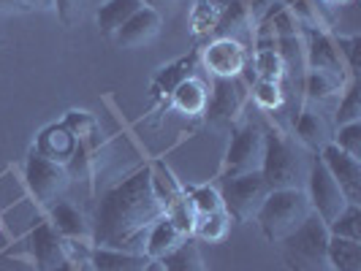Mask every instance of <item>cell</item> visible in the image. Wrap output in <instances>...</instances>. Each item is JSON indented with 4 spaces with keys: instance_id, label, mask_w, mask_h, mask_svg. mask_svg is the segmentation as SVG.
I'll list each match as a JSON object with an SVG mask.
<instances>
[{
    "instance_id": "37",
    "label": "cell",
    "mask_w": 361,
    "mask_h": 271,
    "mask_svg": "<svg viewBox=\"0 0 361 271\" xmlns=\"http://www.w3.org/2000/svg\"><path fill=\"white\" fill-rule=\"evenodd\" d=\"M331 144L343 149L345 155L361 160V122H348L331 133Z\"/></svg>"
},
{
    "instance_id": "45",
    "label": "cell",
    "mask_w": 361,
    "mask_h": 271,
    "mask_svg": "<svg viewBox=\"0 0 361 271\" xmlns=\"http://www.w3.org/2000/svg\"><path fill=\"white\" fill-rule=\"evenodd\" d=\"M324 6H348V3H353V0H321Z\"/></svg>"
},
{
    "instance_id": "24",
    "label": "cell",
    "mask_w": 361,
    "mask_h": 271,
    "mask_svg": "<svg viewBox=\"0 0 361 271\" xmlns=\"http://www.w3.org/2000/svg\"><path fill=\"white\" fill-rule=\"evenodd\" d=\"M149 177H152V190H155V198L161 201L163 212L169 215L182 198H185V187L174 179V174L163 165V163H155L149 168Z\"/></svg>"
},
{
    "instance_id": "21",
    "label": "cell",
    "mask_w": 361,
    "mask_h": 271,
    "mask_svg": "<svg viewBox=\"0 0 361 271\" xmlns=\"http://www.w3.org/2000/svg\"><path fill=\"white\" fill-rule=\"evenodd\" d=\"M139 8H142V0H106V3L98 8V14H95V25H98L101 36L114 38L117 30H120Z\"/></svg>"
},
{
    "instance_id": "11",
    "label": "cell",
    "mask_w": 361,
    "mask_h": 271,
    "mask_svg": "<svg viewBox=\"0 0 361 271\" xmlns=\"http://www.w3.org/2000/svg\"><path fill=\"white\" fill-rule=\"evenodd\" d=\"M318 158L326 165V171L331 174V179L340 184L345 201L361 206V160L345 155L343 149H337L334 144H326L318 152Z\"/></svg>"
},
{
    "instance_id": "22",
    "label": "cell",
    "mask_w": 361,
    "mask_h": 271,
    "mask_svg": "<svg viewBox=\"0 0 361 271\" xmlns=\"http://www.w3.org/2000/svg\"><path fill=\"white\" fill-rule=\"evenodd\" d=\"M255 30H264V33H269L271 38H293V36H302V25H299V19L293 17V11H290L288 6H283L280 0L277 3H271L269 11L264 14V19L258 22V27Z\"/></svg>"
},
{
    "instance_id": "16",
    "label": "cell",
    "mask_w": 361,
    "mask_h": 271,
    "mask_svg": "<svg viewBox=\"0 0 361 271\" xmlns=\"http://www.w3.org/2000/svg\"><path fill=\"white\" fill-rule=\"evenodd\" d=\"M293 125H296V139L307 146V149H312L315 155H318L326 144H331V133H334V130L326 122L324 114H318V111H312V108H305L302 114H296Z\"/></svg>"
},
{
    "instance_id": "31",
    "label": "cell",
    "mask_w": 361,
    "mask_h": 271,
    "mask_svg": "<svg viewBox=\"0 0 361 271\" xmlns=\"http://www.w3.org/2000/svg\"><path fill=\"white\" fill-rule=\"evenodd\" d=\"M348 122H361V82L350 79L345 84L340 106H337V127Z\"/></svg>"
},
{
    "instance_id": "41",
    "label": "cell",
    "mask_w": 361,
    "mask_h": 271,
    "mask_svg": "<svg viewBox=\"0 0 361 271\" xmlns=\"http://www.w3.org/2000/svg\"><path fill=\"white\" fill-rule=\"evenodd\" d=\"M242 6H245V11L253 17V22L258 25L261 19H264V14L269 11V6L274 3V0H239Z\"/></svg>"
},
{
    "instance_id": "15",
    "label": "cell",
    "mask_w": 361,
    "mask_h": 271,
    "mask_svg": "<svg viewBox=\"0 0 361 271\" xmlns=\"http://www.w3.org/2000/svg\"><path fill=\"white\" fill-rule=\"evenodd\" d=\"M185 239H190V236L182 231L180 225L171 220V217L163 215L155 225H152V231L147 236V247H145V255L149 260H163L166 255H171L177 247H180Z\"/></svg>"
},
{
    "instance_id": "9",
    "label": "cell",
    "mask_w": 361,
    "mask_h": 271,
    "mask_svg": "<svg viewBox=\"0 0 361 271\" xmlns=\"http://www.w3.org/2000/svg\"><path fill=\"white\" fill-rule=\"evenodd\" d=\"M247 98H250V87H247V82L242 76L212 79V98L207 103L204 117L212 125H231L242 117Z\"/></svg>"
},
{
    "instance_id": "27",
    "label": "cell",
    "mask_w": 361,
    "mask_h": 271,
    "mask_svg": "<svg viewBox=\"0 0 361 271\" xmlns=\"http://www.w3.org/2000/svg\"><path fill=\"white\" fill-rule=\"evenodd\" d=\"M348 82H350L348 76H337V73L305 71V95H307V101H318V98H331V95L343 92Z\"/></svg>"
},
{
    "instance_id": "39",
    "label": "cell",
    "mask_w": 361,
    "mask_h": 271,
    "mask_svg": "<svg viewBox=\"0 0 361 271\" xmlns=\"http://www.w3.org/2000/svg\"><path fill=\"white\" fill-rule=\"evenodd\" d=\"M82 0H54V11H57V17L63 19V25H73L76 17H79V6Z\"/></svg>"
},
{
    "instance_id": "8",
    "label": "cell",
    "mask_w": 361,
    "mask_h": 271,
    "mask_svg": "<svg viewBox=\"0 0 361 271\" xmlns=\"http://www.w3.org/2000/svg\"><path fill=\"white\" fill-rule=\"evenodd\" d=\"M25 177H27V187H30V193L36 196L38 203H44V206H49V209L63 198V193H66V187H68V182H71V174H68L66 165L44 158L38 149H33V155L27 158Z\"/></svg>"
},
{
    "instance_id": "30",
    "label": "cell",
    "mask_w": 361,
    "mask_h": 271,
    "mask_svg": "<svg viewBox=\"0 0 361 271\" xmlns=\"http://www.w3.org/2000/svg\"><path fill=\"white\" fill-rule=\"evenodd\" d=\"M185 196H188L190 209L196 212V222H199V217H204V215L223 212V198H220L217 187H209V184H201V187H185Z\"/></svg>"
},
{
    "instance_id": "40",
    "label": "cell",
    "mask_w": 361,
    "mask_h": 271,
    "mask_svg": "<svg viewBox=\"0 0 361 271\" xmlns=\"http://www.w3.org/2000/svg\"><path fill=\"white\" fill-rule=\"evenodd\" d=\"M182 0H142V6L147 8H152L155 14H161V17H171L177 8H180Z\"/></svg>"
},
{
    "instance_id": "4",
    "label": "cell",
    "mask_w": 361,
    "mask_h": 271,
    "mask_svg": "<svg viewBox=\"0 0 361 271\" xmlns=\"http://www.w3.org/2000/svg\"><path fill=\"white\" fill-rule=\"evenodd\" d=\"M283 260L290 271H331L329 269V228L310 215L283 241Z\"/></svg>"
},
{
    "instance_id": "35",
    "label": "cell",
    "mask_w": 361,
    "mask_h": 271,
    "mask_svg": "<svg viewBox=\"0 0 361 271\" xmlns=\"http://www.w3.org/2000/svg\"><path fill=\"white\" fill-rule=\"evenodd\" d=\"M253 101L258 103V108L264 111H280L286 106V92H283V84L277 82H253Z\"/></svg>"
},
{
    "instance_id": "3",
    "label": "cell",
    "mask_w": 361,
    "mask_h": 271,
    "mask_svg": "<svg viewBox=\"0 0 361 271\" xmlns=\"http://www.w3.org/2000/svg\"><path fill=\"white\" fill-rule=\"evenodd\" d=\"M310 215H312V206H310L307 193L302 187H290V190H271L267 201L261 203L255 222L271 244H280Z\"/></svg>"
},
{
    "instance_id": "34",
    "label": "cell",
    "mask_w": 361,
    "mask_h": 271,
    "mask_svg": "<svg viewBox=\"0 0 361 271\" xmlns=\"http://www.w3.org/2000/svg\"><path fill=\"white\" fill-rule=\"evenodd\" d=\"M277 52H280L283 63H286V73L307 71V65H305V30H302V36L280 38L277 41Z\"/></svg>"
},
{
    "instance_id": "44",
    "label": "cell",
    "mask_w": 361,
    "mask_h": 271,
    "mask_svg": "<svg viewBox=\"0 0 361 271\" xmlns=\"http://www.w3.org/2000/svg\"><path fill=\"white\" fill-rule=\"evenodd\" d=\"M142 271H163V266L158 263V260H149V263H147V266Z\"/></svg>"
},
{
    "instance_id": "38",
    "label": "cell",
    "mask_w": 361,
    "mask_h": 271,
    "mask_svg": "<svg viewBox=\"0 0 361 271\" xmlns=\"http://www.w3.org/2000/svg\"><path fill=\"white\" fill-rule=\"evenodd\" d=\"M334 44L340 49V57L345 63L348 79H359V52H361V38L359 36H334Z\"/></svg>"
},
{
    "instance_id": "10",
    "label": "cell",
    "mask_w": 361,
    "mask_h": 271,
    "mask_svg": "<svg viewBox=\"0 0 361 271\" xmlns=\"http://www.w3.org/2000/svg\"><path fill=\"white\" fill-rule=\"evenodd\" d=\"M199 63L204 65V71L212 73V79H231V76L245 73L250 54L245 44H239L234 38L217 36L199 52Z\"/></svg>"
},
{
    "instance_id": "36",
    "label": "cell",
    "mask_w": 361,
    "mask_h": 271,
    "mask_svg": "<svg viewBox=\"0 0 361 271\" xmlns=\"http://www.w3.org/2000/svg\"><path fill=\"white\" fill-rule=\"evenodd\" d=\"M223 17V8H220V3H207V0H201L199 6H196V11H193V33L196 36H209V33H215L217 22Z\"/></svg>"
},
{
    "instance_id": "13",
    "label": "cell",
    "mask_w": 361,
    "mask_h": 271,
    "mask_svg": "<svg viewBox=\"0 0 361 271\" xmlns=\"http://www.w3.org/2000/svg\"><path fill=\"white\" fill-rule=\"evenodd\" d=\"M33 255L38 271H71V258L52 222H41L33 231Z\"/></svg>"
},
{
    "instance_id": "42",
    "label": "cell",
    "mask_w": 361,
    "mask_h": 271,
    "mask_svg": "<svg viewBox=\"0 0 361 271\" xmlns=\"http://www.w3.org/2000/svg\"><path fill=\"white\" fill-rule=\"evenodd\" d=\"M25 3L22 0H0V14H11V11H22Z\"/></svg>"
},
{
    "instance_id": "32",
    "label": "cell",
    "mask_w": 361,
    "mask_h": 271,
    "mask_svg": "<svg viewBox=\"0 0 361 271\" xmlns=\"http://www.w3.org/2000/svg\"><path fill=\"white\" fill-rule=\"evenodd\" d=\"M329 236H340V239H350V241H361V206L348 203L345 212L334 222L326 225Z\"/></svg>"
},
{
    "instance_id": "2",
    "label": "cell",
    "mask_w": 361,
    "mask_h": 271,
    "mask_svg": "<svg viewBox=\"0 0 361 271\" xmlns=\"http://www.w3.org/2000/svg\"><path fill=\"white\" fill-rule=\"evenodd\" d=\"M264 163H261V177L269 184V190H290L302 187L307 182L310 163L305 155L296 149L283 130H269L264 133Z\"/></svg>"
},
{
    "instance_id": "14",
    "label": "cell",
    "mask_w": 361,
    "mask_h": 271,
    "mask_svg": "<svg viewBox=\"0 0 361 271\" xmlns=\"http://www.w3.org/2000/svg\"><path fill=\"white\" fill-rule=\"evenodd\" d=\"M163 27V17L161 14H155L152 8H147L142 6L133 17L128 19L126 25L117 30V36L114 41L123 46V49H136V46H147L149 41H155L158 33H161Z\"/></svg>"
},
{
    "instance_id": "29",
    "label": "cell",
    "mask_w": 361,
    "mask_h": 271,
    "mask_svg": "<svg viewBox=\"0 0 361 271\" xmlns=\"http://www.w3.org/2000/svg\"><path fill=\"white\" fill-rule=\"evenodd\" d=\"M52 228L60 236H71V239L87 234L85 217L79 215V209H73L71 203H66V201H57L52 206Z\"/></svg>"
},
{
    "instance_id": "20",
    "label": "cell",
    "mask_w": 361,
    "mask_h": 271,
    "mask_svg": "<svg viewBox=\"0 0 361 271\" xmlns=\"http://www.w3.org/2000/svg\"><path fill=\"white\" fill-rule=\"evenodd\" d=\"M149 263V258L142 253H123L109 247H92L90 266L92 271H142Z\"/></svg>"
},
{
    "instance_id": "7",
    "label": "cell",
    "mask_w": 361,
    "mask_h": 271,
    "mask_svg": "<svg viewBox=\"0 0 361 271\" xmlns=\"http://www.w3.org/2000/svg\"><path fill=\"white\" fill-rule=\"evenodd\" d=\"M264 130L258 125H239L231 133V144L223 160L220 177H242L261 171L264 163Z\"/></svg>"
},
{
    "instance_id": "1",
    "label": "cell",
    "mask_w": 361,
    "mask_h": 271,
    "mask_svg": "<svg viewBox=\"0 0 361 271\" xmlns=\"http://www.w3.org/2000/svg\"><path fill=\"white\" fill-rule=\"evenodd\" d=\"M163 215L149 168H139L101 198L92 222V241L95 247L145 255L147 236Z\"/></svg>"
},
{
    "instance_id": "12",
    "label": "cell",
    "mask_w": 361,
    "mask_h": 271,
    "mask_svg": "<svg viewBox=\"0 0 361 271\" xmlns=\"http://www.w3.org/2000/svg\"><path fill=\"white\" fill-rule=\"evenodd\" d=\"M305 65L307 71L348 76L340 49L334 44V33H324V30H305Z\"/></svg>"
},
{
    "instance_id": "18",
    "label": "cell",
    "mask_w": 361,
    "mask_h": 271,
    "mask_svg": "<svg viewBox=\"0 0 361 271\" xmlns=\"http://www.w3.org/2000/svg\"><path fill=\"white\" fill-rule=\"evenodd\" d=\"M38 152L49 160L60 163V165H68L76 155V139L66 125H52L47 127L38 139Z\"/></svg>"
},
{
    "instance_id": "43",
    "label": "cell",
    "mask_w": 361,
    "mask_h": 271,
    "mask_svg": "<svg viewBox=\"0 0 361 271\" xmlns=\"http://www.w3.org/2000/svg\"><path fill=\"white\" fill-rule=\"evenodd\" d=\"M25 8H38V11H49L54 8V0H22Z\"/></svg>"
},
{
    "instance_id": "19",
    "label": "cell",
    "mask_w": 361,
    "mask_h": 271,
    "mask_svg": "<svg viewBox=\"0 0 361 271\" xmlns=\"http://www.w3.org/2000/svg\"><path fill=\"white\" fill-rule=\"evenodd\" d=\"M196 68H199V54L182 57L177 63L166 65V68L155 76V82H152V95H155L158 101H163V98L169 101L171 92L177 90V84H182V82L190 79V76H196Z\"/></svg>"
},
{
    "instance_id": "26",
    "label": "cell",
    "mask_w": 361,
    "mask_h": 271,
    "mask_svg": "<svg viewBox=\"0 0 361 271\" xmlns=\"http://www.w3.org/2000/svg\"><path fill=\"white\" fill-rule=\"evenodd\" d=\"M329 269L331 271H361V241L329 236Z\"/></svg>"
},
{
    "instance_id": "33",
    "label": "cell",
    "mask_w": 361,
    "mask_h": 271,
    "mask_svg": "<svg viewBox=\"0 0 361 271\" xmlns=\"http://www.w3.org/2000/svg\"><path fill=\"white\" fill-rule=\"evenodd\" d=\"M228 228H231V217L226 215V209H223V212H215V215L199 217L193 236H199L204 241H226Z\"/></svg>"
},
{
    "instance_id": "23",
    "label": "cell",
    "mask_w": 361,
    "mask_h": 271,
    "mask_svg": "<svg viewBox=\"0 0 361 271\" xmlns=\"http://www.w3.org/2000/svg\"><path fill=\"white\" fill-rule=\"evenodd\" d=\"M283 6H288L293 17L299 19L302 30H324L331 33V17L321 0H280Z\"/></svg>"
},
{
    "instance_id": "17",
    "label": "cell",
    "mask_w": 361,
    "mask_h": 271,
    "mask_svg": "<svg viewBox=\"0 0 361 271\" xmlns=\"http://www.w3.org/2000/svg\"><path fill=\"white\" fill-rule=\"evenodd\" d=\"M169 101L185 117H204L207 103H209V90H207V84L201 82L199 76H190L182 84H177V90L171 92Z\"/></svg>"
},
{
    "instance_id": "5",
    "label": "cell",
    "mask_w": 361,
    "mask_h": 271,
    "mask_svg": "<svg viewBox=\"0 0 361 271\" xmlns=\"http://www.w3.org/2000/svg\"><path fill=\"white\" fill-rule=\"evenodd\" d=\"M217 193L223 198L226 215L234 222H250L255 220L261 203L267 201L271 190L261 177V171H253V174H242V177H220Z\"/></svg>"
},
{
    "instance_id": "6",
    "label": "cell",
    "mask_w": 361,
    "mask_h": 271,
    "mask_svg": "<svg viewBox=\"0 0 361 271\" xmlns=\"http://www.w3.org/2000/svg\"><path fill=\"white\" fill-rule=\"evenodd\" d=\"M305 193H307L310 206H312V215L318 217L321 222H326V225L334 222V220L345 212V206H348V201H345L340 184L331 179V174L326 171V165L321 163L318 155L310 160Z\"/></svg>"
},
{
    "instance_id": "25",
    "label": "cell",
    "mask_w": 361,
    "mask_h": 271,
    "mask_svg": "<svg viewBox=\"0 0 361 271\" xmlns=\"http://www.w3.org/2000/svg\"><path fill=\"white\" fill-rule=\"evenodd\" d=\"M247 68H250V79L253 82H277V84H283L286 82V63H283V57L277 49H255L253 57H250V63H247Z\"/></svg>"
},
{
    "instance_id": "28",
    "label": "cell",
    "mask_w": 361,
    "mask_h": 271,
    "mask_svg": "<svg viewBox=\"0 0 361 271\" xmlns=\"http://www.w3.org/2000/svg\"><path fill=\"white\" fill-rule=\"evenodd\" d=\"M158 263L163 266V271H207L204 258L199 253V244L193 239H185L174 253L166 255Z\"/></svg>"
}]
</instances>
